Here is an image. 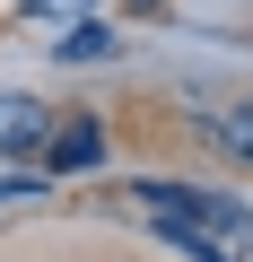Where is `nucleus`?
<instances>
[{"label": "nucleus", "mask_w": 253, "mask_h": 262, "mask_svg": "<svg viewBox=\"0 0 253 262\" xmlns=\"http://www.w3.org/2000/svg\"><path fill=\"white\" fill-rule=\"evenodd\" d=\"M201 131H210L227 158H244V166H253V105H218V114H201Z\"/></svg>", "instance_id": "obj_4"}, {"label": "nucleus", "mask_w": 253, "mask_h": 262, "mask_svg": "<svg viewBox=\"0 0 253 262\" xmlns=\"http://www.w3.org/2000/svg\"><path fill=\"white\" fill-rule=\"evenodd\" d=\"M44 158H53V175H79V166L105 158V131H96V122H70V131H53V140H44Z\"/></svg>", "instance_id": "obj_3"}, {"label": "nucleus", "mask_w": 253, "mask_h": 262, "mask_svg": "<svg viewBox=\"0 0 253 262\" xmlns=\"http://www.w3.org/2000/svg\"><path fill=\"white\" fill-rule=\"evenodd\" d=\"M0 192H44V175H0Z\"/></svg>", "instance_id": "obj_7"}, {"label": "nucleus", "mask_w": 253, "mask_h": 262, "mask_svg": "<svg viewBox=\"0 0 253 262\" xmlns=\"http://www.w3.org/2000/svg\"><path fill=\"white\" fill-rule=\"evenodd\" d=\"M122 9H131V18H149V9H166V0H122Z\"/></svg>", "instance_id": "obj_8"}, {"label": "nucleus", "mask_w": 253, "mask_h": 262, "mask_svg": "<svg viewBox=\"0 0 253 262\" xmlns=\"http://www.w3.org/2000/svg\"><path fill=\"white\" fill-rule=\"evenodd\" d=\"M35 18H79V0H27Z\"/></svg>", "instance_id": "obj_6"}, {"label": "nucleus", "mask_w": 253, "mask_h": 262, "mask_svg": "<svg viewBox=\"0 0 253 262\" xmlns=\"http://www.w3.org/2000/svg\"><path fill=\"white\" fill-rule=\"evenodd\" d=\"M201 236L218 245V262H253V210H236V201H201Z\"/></svg>", "instance_id": "obj_1"}, {"label": "nucleus", "mask_w": 253, "mask_h": 262, "mask_svg": "<svg viewBox=\"0 0 253 262\" xmlns=\"http://www.w3.org/2000/svg\"><path fill=\"white\" fill-rule=\"evenodd\" d=\"M44 140H53V114H44L35 96H0V149L27 158V149H44Z\"/></svg>", "instance_id": "obj_2"}, {"label": "nucleus", "mask_w": 253, "mask_h": 262, "mask_svg": "<svg viewBox=\"0 0 253 262\" xmlns=\"http://www.w3.org/2000/svg\"><path fill=\"white\" fill-rule=\"evenodd\" d=\"M53 53H61V61H105V53H113V35H105L96 18H70V35H61Z\"/></svg>", "instance_id": "obj_5"}]
</instances>
